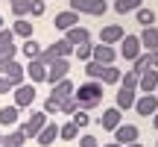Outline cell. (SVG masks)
<instances>
[{
    "label": "cell",
    "instance_id": "cell-28",
    "mask_svg": "<svg viewBox=\"0 0 158 147\" xmlns=\"http://www.w3.org/2000/svg\"><path fill=\"white\" fill-rule=\"evenodd\" d=\"M138 24H141L143 29H147V27H155V12L147 9V6H141V9H138Z\"/></svg>",
    "mask_w": 158,
    "mask_h": 147
},
{
    "label": "cell",
    "instance_id": "cell-14",
    "mask_svg": "<svg viewBox=\"0 0 158 147\" xmlns=\"http://www.w3.org/2000/svg\"><path fill=\"white\" fill-rule=\"evenodd\" d=\"M44 124H47V115L44 112H32L27 118V124H23V132H27V138H35L41 130H44Z\"/></svg>",
    "mask_w": 158,
    "mask_h": 147
},
{
    "label": "cell",
    "instance_id": "cell-42",
    "mask_svg": "<svg viewBox=\"0 0 158 147\" xmlns=\"http://www.w3.org/2000/svg\"><path fill=\"white\" fill-rule=\"evenodd\" d=\"M152 127H155V130H158V112L152 115Z\"/></svg>",
    "mask_w": 158,
    "mask_h": 147
},
{
    "label": "cell",
    "instance_id": "cell-40",
    "mask_svg": "<svg viewBox=\"0 0 158 147\" xmlns=\"http://www.w3.org/2000/svg\"><path fill=\"white\" fill-rule=\"evenodd\" d=\"M9 91H12L9 79H6V77H0V94H9Z\"/></svg>",
    "mask_w": 158,
    "mask_h": 147
},
{
    "label": "cell",
    "instance_id": "cell-11",
    "mask_svg": "<svg viewBox=\"0 0 158 147\" xmlns=\"http://www.w3.org/2000/svg\"><path fill=\"white\" fill-rule=\"evenodd\" d=\"M158 88V68H147L141 74V79H138V91H143V94H155Z\"/></svg>",
    "mask_w": 158,
    "mask_h": 147
},
{
    "label": "cell",
    "instance_id": "cell-46",
    "mask_svg": "<svg viewBox=\"0 0 158 147\" xmlns=\"http://www.w3.org/2000/svg\"><path fill=\"white\" fill-rule=\"evenodd\" d=\"M0 144H3V136H0Z\"/></svg>",
    "mask_w": 158,
    "mask_h": 147
},
{
    "label": "cell",
    "instance_id": "cell-23",
    "mask_svg": "<svg viewBox=\"0 0 158 147\" xmlns=\"http://www.w3.org/2000/svg\"><path fill=\"white\" fill-rule=\"evenodd\" d=\"M18 118H21V109H18V106H3V109H0V124H3V127H15Z\"/></svg>",
    "mask_w": 158,
    "mask_h": 147
},
{
    "label": "cell",
    "instance_id": "cell-5",
    "mask_svg": "<svg viewBox=\"0 0 158 147\" xmlns=\"http://www.w3.org/2000/svg\"><path fill=\"white\" fill-rule=\"evenodd\" d=\"M68 71H70V62H68V59H56V62L47 65V79H44V82H50V85L62 82V79H68Z\"/></svg>",
    "mask_w": 158,
    "mask_h": 147
},
{
    "label": "cell",
    "instance_id": "cell-2",
    "mask_svg": "<svg viewBox=\"0 0 158 147\" xmlns=\"http://www.w3.org/2000/svg\"><path fill=\"white\" fill-rule=\"evenodd\" d=\"M0 77H6L12 88H18V85H23L27 74H23V65H18L15 59H0Z\"/></svg>",
    "mask_w": 158,
    "mask_h": 147
},
{
    "label": "cell",
    "instance_id": "cell-29",
    "mask_svg": "<svg viewBox=\"0 0 158 147\" xmlns=\"http://www.w3.org/2000/svg\"><path fill=\"white\" fill-rule=\"evenodd\" d=\"M59 138H62V141H76V138H79V130L68 121V124H62V127H59Z\"/></svg>",
    "mask_w": 158,
    "mask_h": 147
},
{
    "label": "cell",
    "instance_id": "cell-30",
    "mask_svg": "<svg viewBox=\"0 0 158 147\" xmlns=\"http://www.w3.org/2000/svg\"><path fill=\"white\" fill-rule=\"evenodd\" d=\"M102 71H106V65L94 62V59L85 62V74H88V79H97V82H100V79H102Z\"/></svg>",
    "mask_w": 158,
    "mask_h": 147
},
{
    "label": "cell",
    "instance_id": "cell-17",
    "mask_svg": "<svg viewBox=\"0 0 158 147\" xmlns=\"http://www.w3.org/2000/svg\"><path fill=\"white\" fill-rule=\"evenodd\" d=\"M64 41H70L73 47L91 44V29H88V27H73V29H68V33H64Z\"/></svg>",
    "mask_w": 158,
    "mask_h": 147
},
{
    "label": "cell",
    "instance_id": "cell-15",
    "mask_svg": "<svg viewBox=\"0 0 158 147\" xmlns=\"http://www.w3.org/2000/svg\"><path fill=\"white\" fill-rule=\"evenodd\" d=\"M23 74H27V79L32 85H38V82H44V79H47V65H41L38 59H32V62L23 68Z\"/></svg>",
    "mask_w": 158,
    "mask_h": 147
},
{
    "label": "cell",
    "instance_id": "cell-44",
    "mask_svg": "<svg viewBox=\"0 0 158 147\" xmlns=\"http://www.w3.org/2000/svg\"><path fill=\"white\" fill-rule=\"evenodd\" d=\"M102 147H120V144L117 141H108V144H102Z\"/></svg>",
    "mask_w": 158,
    "mask_h": 147
},
{
    "label": "cell",
    "instance_id": "cell-6",
    "mask_svg": "<svg viewBox=\"0 0 158 147\" xmlns=\"http://www.w3.org/2000/svg\"><path fill=\"white\" fill-rule=\"evenodd\" d=\"M132 109H135L141 118H149V115L158 112V97H155V94H141V97L135 100V106H132Z\"/></svg>",
    "mask_w": 158,
    "mask_h": 147
},
{
    "label": "cell",
    "instance_id": "cell-18",
    "mask_svg": "<svg viewBox=\"0 0 158 147\" xmlns=\"http://www.w3.org/2000/svg\"><path fill=\"white\" fill-rule=\"evenodd\" d=\"M138 38H141V50H147V53H155L158 50V29L155 27H147Z\"/></svg>",
    "mask_w": 158,
    "mask_h": 147
},
{
    "label": "cell",
    "instance_id": "cell-36",
    "mask_svg": "<svg viewBox=\"0 0 158 147\" xmlns=\"http://www.w3.org/2000/svg\"><path fill=\"white\" fill-rule=\"evenodd\" d=\"M91 47H94V44H79V47H73V53H76L79 62H91Z\"/></svg>",
    "mask_w": 158,
    "mask_h": 147
},
{
    "label": "cell",
    "instance_id": "cell-45",
    "mask_svg": "<svg viewBox=\"0 0 158 147\" xmlns=\"http://www.w3.org/2000/svg\"><path fill=\"white\" fill-rule=\"evenodd\" d=\"M0 29H3V18H0Z\"/></svg>",
    "mask_w": 158,
    "mask_h": 147
},
{
    "label": "cell",
    "instance_id": "cell-7",
    "mask_svg": "<svg viewBox=\"0 0 158 147\" xmlns=\"http://www.w3.org/2000/svg\"><path fill=\"white\" fill-rule=\"evenodd\" d=\"M120 124H123V112H120L117 106L106 109V112L100 115V127H102V130H108V132H114V130H117Z\"/></svg>",
    "mask_w": 158,
    "mask_h": 147
},
{
    "label": "cell",
    "instance_id": "cell-10",
    "mask_svg": "<svg viewBox=\"0 0 158 147\" xmlns=\"http://www.w3.org/2000/svg\"><path fill=\"white\" fill-rule=\"evenodd\" d=\"M138 127L135 124H120L117 130H114V141H117L120 147H126V144H132V141H138Z\"/></svg>",
    "mask_w": 158,
    "mask_h": 147
},
{
    "label": "cell",
    "instance_id": "cell-3",
    "mask_svg": "<svg viewBox=\"0 0 158 147\" xmlns=\"http://www.w3.org/2000/svg\"><path fill=\"white\" fill-rule=\"evenodd\" d=\"M141 53H143V50H141V38H138V35H123V38H120L117 56H123L126 62H135Z\"/></svg>",
    "mask_w": 158,
    "mask_h": 147
},
{
    "label": "cell",
    "instance_id": "cell-31",
    "mask_svg": "<svg viewBox=\"0 0 158 147\" xmlns=\"http://www.w3.org/2000/svg\"><path fill=\"white\" fill-rule=\"evenodd\" d=\"M53 50H56V56H59V59L73 56V44H70V41H64V38H59L56 44H53Z\"/></svg>",
    "mask_w": 158,
    "mask_h": 147
},
{
    "label": "cell",
    "instance_id": "cell-38",
    "mask_svg": "<svg viewBox=\"0 0 158 147\" xmlns=\"http://www.w3.org/2000/svg\"><path fill=\"white\" fill-rule=\"evenodd\" d=\"M29 15H32V18L44 15V0H32V3H29Z\"/></svg>",
    "mask_w": 158,
    "mask_h": 147
},
{
    "label": "cell",
    "instance_id": "cell-20",
    "mask_svg": "<svg viewBox=\"0 0 158 147\" xmlns=\"http://www.w3.org/2000/svg\"><path fill=\"white\" fill-rule=\"evenodd\" d=\"M73 91H76V85L70 82V79H62V82L53 85L50 97H56V100H68V97H73Z\"/></svg>",
    "mask_w": 158,
    "mask_h": 147
},
{
    "label": "cell",
    "instance_id": "cell-22",
    "mask_svg": "<svg viewBox=\"0 0 158 147\" xmlns=\"http://www.w3.org/2000/svg\"><path fill=\"white\" fill-rule=\"evenodd\" d=\"M12 35H18V38H32V21L18 18V21L12 24Z\"/></svg>",
    "mask_w": 158,
    "mask_h": 147
},
{
    "label": "cell",
    "instance_id": "cell-13",
    "mask_svg": "<svg viewBox=\"0 0 158 147\" xmlns=\"http://www.w3.org/2000/svg\"><path fill=\"white\" fill-rule=\"evenodd\" d=\"M123 27L120 24H108V27H102V33H100V44H108V47H114V44H120V38H123Z\"/></svg>",
    "mask_w": 158,
    "mask_h": 147
},
{
    "label": "cell",
    "instance_id": "cell-4",
    "mask_svg": "<svg viewBox=\"0 0 158 147\" xmlns=\"http://www.w3.org/2000/svg\"><path fill=\"white\" fill-rule=\"evenodd\" d=\"M12 94H15V103H12V106L27 109V106H32V103H35L38 91H35V85H32V82H23V85H18V88H12Z\"/></svg>",
    "mask_w": 158,
    "mask_h": 147
},
{
    "label": "cell",
    "instance_id": "cell-35",
    "mask_svg": "<svg viewBox=\"0 0 158 147\" xmlns=\"http://www.w3.org/2000/svg\"><path fill=\"white\" fill-rule=\"evenodd\" d=\"M59 106H62V100H56V97H47L41 112H44V115H59Z\"/></svg>",
    "mask_w": 158,
    "mask_h": 147
},
{
    "label": "cell",
    "instance_id": "cell-8",
    "mask_svg": "<svg viewBox=\"0 0 158 147\" xmlns=\"http://www.w3.org/2000/svg\"><path fill=\"white\" fill-rule=\"evenodd\" d=\"M53 27H56V29H62V33H68V29L79 27V15H76L73 9H64V12H59V15L53 18Z\"/></svg>",
    "mask_w": 158,
    "mask_h": 147
},
{
    "label": "cell",
    "instance_id": "cell-41",
    "mask_svg": "<svg viewBox=\"0 0 158 147\" xmlns=\"http://www.w3.org/2000/svg\"><path fill=\"white\" fill-rule=\"evenodd\" d=\"M152 68H158V50L152 53Z\"/></svg>",
    "mask_w": 158,
    "mask_h": 147
},
{
    "label": "cell",
    "instance_id": "cell-9",
    "mask_svg": "<svg viewBox=\"0 0 158 147\" xmlns=\"http://www.w3.org/2000/svg\"><path fill=\"white\" fill-rule=\"evenodd\" d=\"M91 59H94V62H100V65H114L117 50H114V47H108V44H94V47H91Z\"/></svg>",
    "mask_w": 158,
    "mask_h": 147
},
{
    "label": "cell",
    "instance_id": "cell-33",
    "mask_svg": "<svg viewBox=\"0 0 158 147\" xmlns=\"http://www.w3.org/2000/svg\"><path fill=\"white\" fill-rule=\"evenodd\" d=\"M138 79H141V74L129 68V71L123 74V77H120V85H123V88H138Z\"/></svg>",
    "mask_w": 158,
    "mask_h": 147
},
{
    "label": "cell",
    "instance_id": "cell-43",
    "mask_svg": "<svg viewBox=\"0 0 158 147\" xmlns=\"http://www.w3.org/2000/svg\"><path fill=\"white\" fill-rule=\"evenodd\" d=\"M126 147H143V144L141 141H132V144H126Z\"/></svg>",
    "mask_w": 158,
    "mask_h": 147
},
{
    "label": "cell",
    "instance_id": "cell-26",
    "mask_svg": "<svg viewBox=\"0 0 158 147\" xmlns=\"http://www.w3.org/2000/svg\"><path fill=\"white\" fill-rule=\"evenodd\" d=\"M120 77H123V74H120V68H114V65H106V71H102V79H100V82H102V85H117V82H120Z\"/></svg>",
    "mask_w": 158,
    "mask_h": 147
},
{
    "label": "cell",
    "instance_id": "cell-1",
    "mask_svg": "<svg viewBox=\"0 0 158 147\" xmlns=\"http://www.w3.org/2000/svg\"><path fill=\"white\" fill-rule=\"evenodd\" d=\"M73 100H76V106L82 109V112H91V109H97V106L102 103V82H97V79H88V82H82V85L73 91Z\"/></svg>",
    "mask_w": 158,
    "mask_h": 147
},
{
    "label": "cell",
    "instance_id": "cell-37",
    "mask_svg": "<svg viewBox=\"0 0 158 147\" xmlns=\"http://www.w3.org/2000/svg\"><path fill=\"white\" fill-rule=\"evenodd\" d=\"M76 100H73V97H68V100H62V106H59V112H62V115H73L76 112Z\"/></svg>",
    "mask_w": 158,
    "mask_h": 147
},
{
    "label": "cell",
    "instance_id": "cell-34",
    "mask_svg": "<svg viewBox=\"0 0 158 147\" xmlns=\"http://www.w3.org/2000/svg\"><path fill=\"white\" fill-rule=\"evenodd\" d=\"M70 124H73L76 130H82V127H88V124H91V115H88V112H82V109H76V112L70 115Z\"/></svg>",
    "mask_w": 158,
    "mask_h": 147
},
{
    "label": "cell",
    "instance_id": "cell-16",
    "mask_svg": "<svg viewBox=\"0 0 158 147\" xmlns=\"http://www.w3.org/2000/svg\"><path fill=\"white\" fill-rule=\"evenodd\" d=\"M56 138H59V124H56V121H47V124H44V130L35 136V141H38L41 147H50Z\"/></svg>",
    "mask_w": 158,
    "mask_h": 147
},
{
    "label": "cell",
    "instance_id": "cell-25",
    "mask_svg": "<svg viewBox=\"0 0 158 147\" xmlns=\"http://www.w3.org/2000/svg\"><path fill=\"white\" fill-rule=\"evenodd\" d=\"M21 50H23V56H27L29 62H32V59H38V56H41V50H44V47H41V44H38L35 38H27V41H23V47H21Z\"/></svg>",
    "mask_w": 158,
    "mask_h": 147
},
{
    "label": "cell",
    "instance_id": "cell-24",
    "mask_svg": "<svg viewBox=\"0 0 158 147\" xmlns=\"http://www.w3.org/2000/svg\"><path fill=\"white\" fill-rule=\"evenodd\" d=\"M143 6V0H114V12L117 15H129V12H138Z\"/></svg>",
    "mask_w": 158,
    "mask_h": 147
},
{
    "label": "cell",
    "instance_id": "cell-21",
    "mask_svg": "<svg viewBox=\"0 0 158 147\" xmlns=\"http://www.w3.org/2000/svg\"><path fill=\"white\" fill-rule=\"evenodd\" d=\"M29 138H27V132H23V127H15L9 136H3V144H9V147H23Z\"/></svg>",
    "mask_w": 158,
    "mask_h": 147
},
{
    "label": "cell",
    "instance_id": "cell-39",
    "mask_svg": "<svg viewBox=\"0 0 158 147\" xmlns=\"http://www.w3.org/2000/svg\"><path fill=\"white\" fill-rule=\"evenodd\" d=\"M79 147H100L94 136H79Z\"/></svg>",
    "mask_w": 158,
    "mask_h": 147
},
{
    "label": "cell",
    "instance_id": "cell-27",
    "mask_svg": "<svg viewBox=\"0 0 158 147\" xmlns=\"http://www.w3.org/2000/svg\"><path fill=\"white\" fill-rule=\"evenodd\" d=\"M29 3H32V0H9L12 15H15V18H27L29 15Z\"/></svg>",
    "mask_w": 158,
    "mask_h": 147
},
{
    "label": "cell",
    "instance_id": "cell-48",
    "mask_svg": "<svg viewBox=\"0 0 158 147\" xmlns=\"http://www.w3.org/2000/svg\"><path fill=\"white\" fill-rule=\"evenodd\" d=\"M155 97H158V88H155Z\"/></svg>",
    "mask_w": 158,
    "mask_h": 147
},
{
    "label": "cell",
    "instance_id": "cell-47",
    "mask_svg": "<svg viewBox=\"0 0 158 147\" xmlns=\"http://www.w3.org/2000/svg\"><path fill=\"white\" fill-rule=\"evenodd\" d=\"M0 147H9V144H0Z\"/></svg>",
    "mask_w": 158,
    "mask_h": 147
},
{
    "label": "cell",
    "instance_id": "cell-19",
    "mask_svg": "<svg viewBox=\"0 0 158 147\" xmlns=\"http://www.w3.org/2000/svg\"><path fill=\"white\" fill-rule=\"evenodd\" d=\"M135 100H138V88H123V85L117 88V109L120 112H123V109H132Z\"/></svg>",
    "mask_w": 158,
    "mask_h": 147
},
{
    "label": "cell",
    "instance_id": "cell-12",
    "mask_svg": "<svg viewBox=\"0 0 158 147\" xmlns=\"http://www.w3.org/2000/svg\"><path fill=\"white\" fill-rule=\"evenodd\" d=\"M15 53H18V44L12 29H0V59H15Z\"/></svg>",
    "mask_w": 158,
    "mask_h": 147
},
{
    "label": "cell",
    "instance_id": "cell-32",
    "mask_svg": "<svg viewBox=\"0 0 158 147\" xmlns=\"http://www.w3.org/2000/svg\"><path fill=\"white\" fill-rule=\"evenodd\" d=\"M147 68H152V53H147V50H143L141 56L135 59V68H132V71H138V74H143Z\"/></svg>",
    "mask_w": 158,
    "mask_h": 147
}]
</instances>
